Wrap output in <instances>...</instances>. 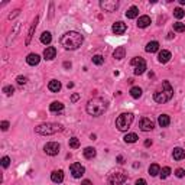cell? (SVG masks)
Returning <instances> with one entry per match:
<instances>
[{"label": "cell", "instance_id": "e575fe53", "mask_svg": "<svg viewBox=\"0 0 185 185\" xmlns=\"http://www.w3.org/2000/svg\"><path fill=\"white\" fill-rule=\"evenodd\" d=\"M78 146H80V140L77 139V137H71V139H69V147L77 149Z\"/></svg>", "mask_w": 185, "mask_h": 185}, {"label": "cell", "instance_id": "60d3db41", "mask_svg": "<svg viewBox=\"0 0 185 185\" xmlns=\"http://www.w3.org/2000/svg\"><path fill=\"white\" fill-rule=\"evenodd\" d=\"M175 175H177L178 178H184V175H185V171L182 169V168H179V169H177V171H175Z\"/></svg>", "mask_w": 185, "mask_h": 185}, {"label": "cell", "instance_id": "681fc988", "mask_svg": "<svg viewBox=\"0 0 185 185\" xmlns=\"http://www.w3.org/2000/svg\"><path fill=\"white\" fill-rule=\"evenodd\" d=\"M151 145H152V140L151 139H147V140H145V146H151Z\"/></svg>", "mask_w": 185, "mask_h": 185}, {"label": "cell", "instance_id": "d6a6232c", "mask_svg": "<svg viewBox=\"0 0 185 185\" xmlns=\"http://www.w3.org/2000/svg\"><path fill=\"white\" fill-rule=\"evenodd\" d=\"M174 16L177 18V19H182V18L185 16V12L182 10L181 8H177V9L174 10Z\"/></svg>", "mask_w": 185, "mask_h": 185}, {"label": "cell", "instance_id": "7402d4cb", "mask_svg": "<svg viewBox=\"0 0 185 185\" xmlns=\"http://www.w3.org/2000/svg\"><path fill=\"white\" fill-rule=\"evenodd\" d=\"M126 55V49L125 46H119V48L114 49V52H113V57L116 58V59H123Z\"/></svg>", "mask_w": 185, "mask_h": 185}, {"label": "cell", "instance_id": "5bb4252c", "mask_svg": "<svg viewBox=\"0 0 185 185\" xmlns=\"http://www.w3.org/2000/svg\"><path fill=\"white\" fill-rule=\"evenodd\" d=\"M55 55H57V49L54 48V46H48V48L44 51V58H45V59H48V61L54 59V58H55Z\"/></svg>", "mask_w": 185, "mask_h": 185}, {"label": "cell", "instance_id": "cb8c5ba5", "mask_svg": "<svg viewBox=\"0 0 185 185\" xmlns=\"http://www.w3.org/2000/svg\"><path fill=\"white\" fill-rule=\"evenodd\" d=\"M156 51H159V44L156 41H152L146 45V52L153 54V52H156Z\"/></svg>", "mask_w": 185, "mask_h": 185}, {"label": "cell", "instance_id": "52a82bcc", "mask_svg": "<svg viewBox=\"0 0 185 185\" xmlns=\"http://www.w3.org/2000/svg\"><path fill=\"white\" fill-rule=\"evenodd\" d=\"M44 151H45L46 155H49V156H55V155H58V153H59L61 146H59V143H57V142H49V143H46V145H45Z\"/></svg>", "mask_w": 185, "mask_h": 185}, {"label": "cell", "instance_id": "f546056e", "mask_svg": "<svg viewBox=\"0 0 185 185\" xmlns=\"http://www.w3.org/2000/svg\"><path fill=\"white\" fill-rule=\"evenodd\" d=\"M130 64L133 65V67H139V65H145L146 62H145V59L143 58H140V57H136V58H133L132 59V62Z\"/></svg>", "mask_w": 185, "mask_h": 185}, {"label": "cell", "instance_id": "7c38bea8", "mask_svg": "<svg viewBox=\"0 0 185 185\" xmlns=\"http://www.w3.org/2000/svg\"><path fill=\"white\" fill-rule=\"evenodd\" d=\"M171 58H172V55H171V52L169 51H166V49H162L158 55V61L161 62V64H166Z\"/></svg>", "mask_w": 185, "mask_h": 185}, {"label": "cell", "instance_id": "74e56055", "mask_svg": "<svg viewBox=\"0 0 185 185\" xmlns=\"http://www.w3.org/2000/svg\"><path fill=\"white\" fill-rule=\"evenodd\" d=\"M3 93L6 95H12L13 93H15V88L12 87V85H6V87H3Z\"/></svg>", "mask_w": 185, "mask_h": 185}, {"label": "cell", "instance_id": "b9f144b4", "mask_svg": "<svg viewBox=\"0 0 185 185\" xmlns=\"http://www.w3.org/2000/svg\"><path fill=\"white\" fill-rule=\"evenodd\" d=\"M0 127H2V130H3V132H6V130L9 129V121H2Z\"/></svg>", "mask_w": 185, "mask_h": 185}, {"label": "cell", "instance_id": "7bdbcfd3", "mask_svg": "<svg viewBox=\"0 0 185 185\" xmlns=\"http://www.w3.org/2000/svg\"><path fill=\"white\" fill-rule=\"evenodd\" d=\"M19 12H20L19 9H16V10L13 12V13H10V15H9V19L12 20V19H13V18H15V16H18V15H19Z\"/></svg>", "mask_w": 185, "mask_h": 185}, {"label": "cell", "instance_id": "8fae6325", "mask_svg": "<svg viewBox=\"0 0 185 185\" xmlns=\"http://www.w3.org/2000/svg\"><path fill=\"white\" fill-rule=\"evenodd\" d=\"M126 23H123V22H116L113 25V28H111V30H113V33L114 35H123L126 32Z\"/></svg>", "mask_w": 185, "mask_h": 185}, {"label": "cell", "instance_id": "d590c367", "mask_svg": "<svg viewBox=\"0 0 185 185\" xmlns=\"http://www.w3.org/2000/svg\"><path fill=\"white\" fill-rule=\"evenodd\" d=\"M93 62H94L95 65H101L103 62H104V58H103L101 55H94V57H93Z\"/></svg>", "mask_w": 185, "mask_h": 185}, {"label": "cell", "instance_id": "ab89813d", "mask_svg": "<svg viewBox=\"0 0 185 185\" xmlns=\"http://www.w3.org/2000/svg\"><path fill=\"white\" fill-rule=\"evenodd\" d=\"M16 81H18L19 85H25V84L28 83V78H26V77H23V75H19L18 78H16Z\"/></svg>", "mask_w": 185, "mask_h": 185}, {"label": "cell", "instance_id": "ba28073f", "mask_svg": "<svg viewBox=\"0 0 185 185\" xmlns=\"http://www.w3.org/2000/svg\"><path fill=\"white\" fill-rule=\"evenodd\" d=\"M100 8L104 9V12H114L119 8V2H116V0H101Z\"/></svg>", "mask_w": 185, "mask_h": 185}, {"label": "cell", "instance_id": "44dd1931", "mask_svg": "<svg viewBox=\"0 0 185 185\" xmlns=\"http://www.w3.org/2000/svg\"><path fill=\"white\" fill-rule=\"evenodd\" d=\"M158 123L161 127H166V126H169L171 123V119L168 114H161V116L158 117Z\"/></svg>", "mask_w": 185, "mask_h": 185}, {"label": "cell", "instance_id": "8d00e7d4", "mask_svg": "<svg viewBox=\"0 0 185 185\" xmlns=\"http://www.w3.org/2000/svg\"><path fill=\"white\" fill-rule=\"evenodd\" d=\"M145 69H146V64L136 67V69H135V75H142V74L145 72Z\"/></svg>", "mask_w": 185, "mask_h": 185}, {"label": "cell", "instance_id": "f6af8a7d", "mask_svg": "<svg viewBox=\"0 0 185 185\" xmlns=\"http://www.w3.org/2000/svg\"><path fill=\"white\" fill-rule=\"evenodd\" d=\"M78 98H80V94H72V95H71V101H72V103H75Z\"/></svg>", "mask_w": 185, "mask_h": 185}, {"label": "cell", "instance_id": "836d02e7", "mask_svg": "<svg viewBox=\"0 0 185 185\" xmlns=\"http://www.w3.org/2000/svg\"><path fill=\"white\" fill-rule=\"evenodd\" d=\"M19 28H20V25H19V23H16V25H15V29H13V32L10 33V36H9V39H8V45L10 44V41H12V39H15V36H16V33H18V30H19Z\"/></svg>", "mask_w": 185, "mask_h": 185}, {"label": "cell", "instance_id": "bcb514c9", "mask_svg": "<svg viewBox=\"0 0 185 185\" xmlns=\"http://www.w3.org/2000/svg\"><path fill=\"white\" fill-rule=\"evenodd\" d=\"M81 185H93V182H91L90 179H84V181L81 182Z\"/></svg>", "mask_w": 185, "mask_h": 185}, {"label": "cell", "instance_id": "9a60e30c", "mask_svg": "<svg viewBox=\"0 0 185 185\" xmlns=\"http://www.w3.org/2000/svg\"><path fill=\"white\" fill-rule=\"evenodd\" d=\"M39 61H41V57H39L38 54H29V55H28V58H26V62L29 65H32V67L38 65Z\"/></svg>", "mask_w": 185, "mask_h": 185}, {"label": "cell", "instance_id": "c3c4849f", "mask_svg": "<svg viewBox=\"0 0 185 185\" xmlns=\"http://www.w3.org/2000/svg\"><path fill=\"white\" fill-rule=\"evenodd\" d=\"M64 68H67V69L71 68V62H64Z\"/></svg>", "mask_w": 185, "mask_h": 185}, {"label": "cell", "instance_id": "6da1fadb", "mask_svg": "<svg viewBox=\"0 0 185 185\" xmlns=\"http://www.w3.org/2000/svg\"><path fill=\"white\" fill-rule=\"evenodd\" d=\"M83 42H84L83 35L75 32V30H69V32L62 35V38H61V45L64 46L65 49H69V51H74V49L80 48L83 45Z\"/></svg>", "mask_w": 185, "mask_h": 185}, {"label": "cell", "instance_id": "ffe728a7", "mask_svg": "<svg viewBox=\"0 0 185 185\" xmlns=\"http://www.w3.org/2000/svg\"><path fill=\"white\" fill-rule=\"evenodd\" d=\"M38 20H39V18L36 16V18H35V20L32 22V26H30L29 33H28V38H26V45H29V44H30V39H32V36H33V32H35V29H36V25H38Z\"/></svg>", "mask_w": 185, "mask_h": 185}, {"label": "cell", "instance_id": "f35d334b", "mask_svg": "<svg viewBox=\"0 0 185 185\" xmlns=\"http://www.w3.org/2000/svg\"><path fill=\"white\" fill-rule=\"evenodd\" d=\"M9 165H10V158H9V156H3V158H2V166H3V168H8Z\"/></svg>", "mask_w": 185, "mask_h": 185}, {"label": "cell", "instance_id": "816d5d0a", "mask_svg": "<svg viewBox=\"0 0 185 185\" xmlns=\"http://www.w3.org/2000/svg\"><path fill=\"white\" fill-rule=\"evenodd\" d=\"M67 87H68V88H72V87H74V84H72V83H68V85H67Z\"/></svg>", "mask_w": 185, "mask_h": 185}, {"label": "cell", "instance_id": "3957f363", "mask_svg": "<svg viewBox=\"0 0 185 185\" xmlns=\"http://www.w3.org/2000/svg\"><path fill=\"white\" fill-rule=\"evenodd\" d=\"M172 95H174V88H172V85L169 84V81H163L161 88H158L156 93L153 94V98H155L156 103L163 104V103L169 101L171 98H172Z\"/></svg>", "mask_w": 185, "mask_h": 185}, {"label": "cell", "instance_id": "9c48e42d", "mask_svg": "<svg viewBox=\"0 0 185 185\" xmlns=\"http://www.w3.org/2000/svg\"><path fill=\"white\" fill-rule=\"evenodd\" d=\"M69 171H71V175L74 178H81L84 175V172H85V168H84L81 163H72L71 166H69Z\"/></svg>", "mask_w": 185, "mask_h": 185}, {"label": "cell", "instance_id": "d4e9b609", "mask_svg": "<svg viewBox=\"0 0 185 185\" xmlns=\"http://www.w3.org/2000/svg\"><path fill=\"white\" fill-rule=\"evenodd\" d=\"M51 41H52V35H51V32H42V35H41L42 44H44V45H49Z\"/></svg>", "mask_w": 185, "mask_h": 185}, {"label": "cell", "instance_id": "2e32d148", "mask_svg": "<svg viewBox=\"0 0 185 185\" xmlns=\"http://www.w3.org/2000/svg\"><path fill=\"white\" fill-rule=\"evenodd\" d=\"M151 23H152V20L149 16H146V15L140 16L139 19H137V28H147Z\"/></svg>", "mask_w": 185, "mask_h": 185}, {"label": "cell", "instance_id": "7a4b0ae2", "mask_svg": "<svg viewBox=\"0 0 185 185\" xmlns=\"http://www.w3.org/2000/svg\"><path fill=\"white\" fill-rule=\"evenodd\" d=\"M107 106H109V104H107V101L104 98L95 97L87 103V113L90 114V116H101L107 110Z\"/></svg>", "mask_w": 185, "mask_h": 185}, {"label": "cell", "instance_id": "e0dca14e", "mask_svg": "<svg viewBox=\"0 0 185 185\" xmlns=\"http://www.w3.org/2000/svg\"><path fill=\"white\" fill-rule=\"evenodd\" d=\"M49 110L52 111V113H59V111H62L64 110V104L61 101H54L49 104Z\"/></svg>", "mask_w": 185, "mask_h": 185}, {"label": "cell", "instance_id": "484cf974", "mask_svg": "<svg viewBox=\"0 0 185 185\" xmlns=\"http://www.w3.org/2000/svg\"><path fill=\"white\" fill-rule=\"evenodd\" d=\"M158 174H161V166H159L158 163H152V165L149 166V175H151V177H156Z\"/></svg>", "mask_w": 185, "mask_h": 185}, {"label": "cell", "instance_id": "f1b7e54d", "mask_svg": "<svg viewBox=\"0 0 185 185\" xmlns=\"http://www.w3.org/2000/svg\"><path fill=\"white\" fill-rule=\"evenodd\" d=\"M130 95L133 98H139L142 95V88L140 87H132L130 88Z\"/></svg>", "mask_w": 185, "mask_h": 185}, {"label": "cell", "instance_id": "4316f807", "mask_svg": "<svg viewBox=\"0 0 185 185\" xmlns=\"http://www.w3.org/2000/svg\"><path fill=\"white\" fill-rule=\"evenodd\" d=\"M95 153H97V152H95V149L94 147H85V149H84V158H87V159H93L95 156Z\"/></svg>", "mask_w": 185, "mask_h": 185}, {"label": "cell", "instance_id": "f907efd6", "mask_svg": "<svg viewBox=\"0 0 185 185\" xmlns=\"http://www.w3.org/2000/svg\"><path fill=\"white\" fill-rule=\"evenodd\" d=\"M174 38V32H169V33H168V39H172Z\"/></svg>", "mask_w": 185, "mask_h": 185}, {"label": "cell", "instance_id": "5b68a950", "mask_svg": "<svg viewBox=\"0 0 185 185\" xmlns=\"http://www.w3.org/2000/svg\"><path fill=\"white\" fill-rule=\"evenodd\" d=\"M133 123V114L132 113H121L116 119V127L120 132H126Z\"/></svg>", "mask_w": 185, "mask_h": 185}, {"label": "cell", "instance_id": "4dcf8cb0", "mask_svg": "<svg viewBox=\"0 0 185 185\" xmlns=\"http://www.w3.org/2000/svg\"><path fill=\"white\" fill-rule=\"evenodd\" d=\"M169 175H171V168H169V166H165V168L161 169V178H162V179L168 178Z\"/></svg>", "mask_w": 185, "mask_h": 185}, {"label": "cell", "instance_id": "8992f818", "mask_svg": "<svg viewBox=\"0 0 185 185\" xmlns=\"http://www.w3.org/2000/svg\"><path fill=\"white\" fill-rule=\"evenodd\" d=\"M126 179H127V177H126L123 172H120V171L111 172V174L109 175V182L111 185H121L126 182Z\"/></svg>", "mask_w": 185, "mask_h": 185}, {"label": "cell", "instance_id": "f5cc1de1", "mask_svg": "<svg viewBox=\"0 0 185 185\" xmlns=\"http://www.w3.org/2000/svg\"><path fill=\"white\" fill-rule=\"evenodd\" d=\"M179 3H181V4H185V0H179Z\"/></svg>", "mask_w": 185, "mask_h": 185}, {"label": "cell", "instance_id": "277c9868", "mask_svg": "<svg viewBox=\"0 0 185 185\" xmlns=\"http://www.w3.org/2000/svg\"><path fill=\"white\" fill-rule=\"evenodd\" d=\"M61 130H62V126L59 123H44V125H39L38 127H35V132L38 135H44V136L55 135Z\"/></svg>", "mask_w": 185, "mask_h": 185}, {"label": "cell", "instance_id": "4fadbf2b", "mask_svg": "<svg viewBox=\"0 0 185 185\" xmlns=\"http://www.w3.org/2000/svg\"><path fill=\"white\" fill-rule=\"evenodd\" d=\"M51 179H52V182H55V184H61V182L64 181V172L62 171H54L52 174H51Z\"/></svg>", "mask_w": 185, "mask_h": 185}, {"label": "cell", "instance_id": "d6986e66", "mask_svg": "<svg viewBox=\"0 0 185 185\" xmlns=\"http://www.w3.org/2000/svg\"><path fill=\"white\" fill-rule=\"evenodd\" d=\"M61 83L58 81V80H52V81H49V84H48V88H49V91H52V93H58V91L61 90Z\"/></svg>", "mask_w": 185, "mask_h": 185}, {"label": "cell", "instance_id": "7dc6e473", "mask_svg": "<svg viewBox=\"0 0 185 185\" xmlns=\"http://www.w3.org/2000/svg\"><path fill=\"white\" fill-rule=\"evenodd\" d=\"M117 162H119V163H123V162H125V158H123L121 155H119V156H117Z\"/></svg>", "mask_w": 185, "mask_h": 185}, {"label": "cell", "instance_id": "30bf717a", "mask_svg": "<svg viewBox=\"0 0 185 185\" xmlns=\"http://www.w3.org/2000/svg\"><path fill=\"white\" fill-rule=\"evenodd\" d=\"M139 127L143 130V132H149V130H153L155 129V121L149 119V117H143L139 123Z\"/></svg>", "mask_w": 185, "mask_h": 185}, {"label": "cell", "instance_id": "1f68e13d", "mask_svg": "<svg viewBox=\"0 0 185 185\" xmlns=\"http://www.w3.org/2000/svg\"><path fill=\"white\" fill-rule=\"evenodd\" d=\"M174 30L175 32H185V23H181V22L174 23Z\"/></svg>", "mask_w": 185, "mask_h": 185}, {"label": "cell", "instance_id": "83f0119b", "mask_svg": "<svg viewBox=\"0 0 185 185\" xmlns=\"http://www.w3.org/2000/svg\"><path fill=\"white\" fill-rule=\"evenodd\" d=\"M123 139H125L126 143H135V142L137 140V135L136 133H129V135H126Z\"/></svg>", "mask_w": 185, "mask_h": 185}, {"label": "cell", "instance_id": "ac0fdd59", "mask_svg": "<svg viewBox=\"0 0 185 185\" xmlns=\"http://www.w3.org/2000/svg\"><path fill=\"white\" fill-rule=\"evenodd\" d=\"M172 156H174L175 161H182L185 158V151L182 147H175L174 152H172Z\"/></svg>", "mask_w": 185, "mask_h": 185}, {"label": "cell", "instance_id": "603a6c76", "mask_svg": "<svg viewBox=\"0 0 185 185\" xmlns=\"http://www.w3.org/2000/svg\"><path fill=\"white\" fill-rule=\"evenodd\" d=\"M137 15H139V9H137L136 6H132V8L126 12L127 19H135V18H137Z\"/></svg>", "mask_w": 185, "mask_h": 185}, {"label": "cell", "instance_id": "ee69618b", "mask_svg": "<svg viewBox=\"0 0 185 185\" xmlns=\"http://www.w3.org/2000/svg\"><path fill=\"white\" fill-rule=\"evenodd\" d=\"M135 185H146V181H145V179H142V178H140V179H137V181L135 182Z\"/></svg>", "mask_w": 185, "mask_h": 185}]
</instances>
